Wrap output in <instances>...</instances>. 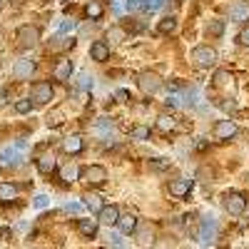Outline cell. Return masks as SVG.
I'll return each mask as SVG.
<instances>
[{
    "instance_id": "cell-38",
    "label": "cell",
    "mask_w": 249,
    "mask_h": 249,
    "mask_svg": "<svg viewBox=\"0 0 249 249\" xmlns=\"http://www.w3.org/2000/svg\"><path fill=\"white\" fill-rule=\"evenodd\" d=\"M112 10H115L117 15H122L124 10H127V8H124V0H112Z\"/></svg>"
},
{
    "instance_id": "cell-13",
    "label": "cell",
    "mask_w": 249,
    "mask_h": 249,
    "mask_svg": "<svg viewBox=\"0 0 249 249\" xmlns=\"http://www.w3.org/2000/svg\"><path fill=\"white\" fill-rule=\"evenodd\" d=\"M25 142H18L15 147H5L3 152H0V160H3L5 164H18L20 162V152H23Z\"/></svg>"
},
{
    "instance_id": "cell-41",
    "label": "cell",
    "mask_w": 249,
    "mask_h": 249,
    "mask_svg": "<svg viewBox=\"0 0 249 249\" xmlns=\"http://www.w3.org/2000/svg\"><path fill=\"white\" fill-rule=\"evenodd\" d=\"M60 122H62V112H55V115L48 117V124H53V127H57Z\"/></svg>"
},
{
    "instance_id": "cell-34",
    "label": "cell",
    "mask_w": 249,
    "mask_h": 249,
    "mask_svg": "<svg viewBox=\"0 0 249 249\" xmlns=\"http://www.w3.org/2000/svg\"><path fill=\"white\" fill-rule=\"evenodd\" d=\"M33 204L37 207V210H45V207L50 204V197H48V195H35V199H33Z\"/></svg>"
},
{
    "instance_id": "cell-22",
    "label": "cell",
    "mask_w": 249,
    "mask_h": 249,
    "mask_svg": "<svg viewBox=\"0 0 249 249\" xmlns=\"http://www.w3.org/2000/svg\"><path fill=\"white\" fill-rule=\"evenodd\" d=\"M18 197V187L5 182V184H0V202H13Z\"/></svg>"
},
{
    "instance_id": "cell-18",
    "label": "cell",
    "mask_w": 249,
    "mask_h": 249,
    "mask_svg": "<svg viewBox=\"0 0 249 249\" xmlns=\"http://www.w3.org/2000/svg\"><path fill=\"white\" fill-rule=\"evenodd\" d=\"M117 227H120L122 234H132V232H137V217L135 214H124V217L117 219Z\"/></svg>"
},
{
    "instance_id": "cell-19",
    "label": "cell",
    "mask_w": 249,
    "mask_h": 249,
    "mask_svg": "<svg viewBox=\"0 0 249 249\" xmlns=\"http://www.w3.org/2000/svg\"><path fill=\"white\" fill-rule=\"evenodd\" d=\"M117 219H120V210H117V207L115 204H110V207H105V210H102L100 212V222L102 224H117Z\"/></svg>"
},
{
    "instance_id": "cell-1",
    "label": "cell",
    "mask_w": 249,
    "mask_h": 249,
    "mask_svg": "<svg viewBox=\"0 0 249 249\" xmlns=\"http://www.w3.org/2000/svg\"><path fill=\"white\" fill-rule=\"evenodd\" d=\"M137 85H140V90H142L144 95H155V92L162 88V77H160L157 72L144 70V72H140V77H137Z\"/></svg>"
},
{
    "instance_id": "cell-30",
    "label": "cell",
    "mask_w": 249,
    "mask_h": 249,
    "mask_svg": "<svg viewBox=\"0 0 249 249\" xmlns=\"http://www.w3.org/2000/svg\"><path fill=\"white\" fill-rule=\"evenodd\" d=\"M130 137H132V140H150V127H144V124H137V127H132Z\"/></svg>"
},
{
    "instance_id": "cell-31",
    "label": "cell",
    "mask_w": 249,
    "mask_h": 249,
    "mask_svg": "<svg viewBox=\"0 0 249 249\" xmlns=\"http://www.w3.org/2000/svg\"><path fill=\"white\" fill-rule=\"evenodd\" d=\"M77 88H80L82 92H88V90H92V77H90L88 72H82V75H80V80H77Z\"/></svg>"
},
{
    "instance_id": "cell-28",
    "label": "cell",
    "mask_w": 249,
    "mask_h": 249,
    "mask_svg": "<svg viewBox=\"0 0 249 249\" xmlns=\"http://www.w3.org/2000/svg\"><path fill=\"white\" fill-rule=\"evenodd\" d=\"M107 40H110V43H122V40H127V33L115 25V28L107 30Z\"/></svg>"
},
{
    "instance_id": "cell-12",
    "label": "cell",
    "mask_w": 249,
    "mask_h": 249,
    "mask_svg": "<svg viewBox=\"0 0 249 249\" xmlns=\"http://www.w3.org/2000/svg\"><path fill=\"white\" fill-rule=\"evenodd\" d=\"M190 190H192V179H187V177L170 182V195L172 197H184V195H190Z\"/></svg>"
},
{
    "instance_id": "cell-36",
    "label": "cell",
    "mask_w": 249,
    "mask_h": 249,
    "mask_svg": "<svg viewBox=\"0 0 249 249\" xmlns=\"http://www.w3.org/2000/svg\"><path fill=\"white\" fill-rule=\"evenodd\" d=\"M15 110H18L20 115L30 112V100H18V102H15Z\"/></svg>"
},
{
    "instance_id": "cell-8",
    "label": "cell",
    "mask_w": 249,
    "mask_h": 249,
    "mask_svg": "<svg viewBox=\"0 0 249 249\" xmlns=\"http://www.w3.org/2000/svg\"><path fill=\"white\" fill-rule=\"evenodd\" d=\"M35 60H28V57H23V60H18L15 65H13V75L18 77V80H28V77H33L35 75Z\"/></svg>"
},
{
    "instance_id": "cell-15",
    "label": "cell",
    "mask_w": 249,
    "mask_h": 249,
    "mask_svg": "<svg viewBox=\"0 0 249 249\" xmlns=\"http://www.w3.org/2000/svg\"><path fill=\"white\" fill-rule=\"evenodd\" d=\"M35 164H37V170L43 172V175H50V172L55 170V157H53V152H43V155H37Z\"/></svg>"
},
{
    "instance_id": "cell-39",
    "label": "cell",
    "mask_w": 249,
    "mask_h": 249,
    "mask_svg": "<svg viewBox=\"0 0 249 249\" xmlns=\"http://www.w3.org/2000/svg\"><path fill=\"white\" fill-rule=\"evenodd\" d=\"M75 28V20H62L60 23V33H70Z\"/></svg>"
},
{
    "instance_id": "cell-27",
    "label": "cell",
    "mask_w": 249,
    "mask_h": 249,
    "mask_svg": "<svg viewBox=\"0 0 249 249\" xmlns=\"http://www.w3.org/2000/svg\"><path fill=\"white\" fill-rule=\"evenodd\" d=\"M157 30H160L162 35H167V33H175V30H177V18H172V15H170V18H164L162 23H160V28H157Z\"/></svg>"
},
{
    "instance_id": "cell-35",
    "label": "cell",
    "mask_w": 249,
    "mask_h": 249,
    "mask_svg": "<svg viewBox=\"0 0 249 249\" xmlns=\"http://www.w3.org/2000/svg\"><path fill=\"white\" fill-rule=\"evenodd\" d=\"M152 237H155V232H152V227H144V230H140V242H152Z\"/></svg>"
},
{
    "instance_id": "cell-25",
    "label": "cell",
    "mask_w": 249,
    "mask_h": 249,
    "mask_svg": "<svg viewBox=\"0 0 249 249\" xmlns=\"http://www.w3.org/2000/svg\"><path fill=\"white\" fill-rule=\"evenodd\" d=\"M60 177H62V182H72V179L80 177V170L75 167V164H65V167L60 170Z\"/></svg>"
},
{
    "instance_id": "cell-17",
    "label": "cell",
    "mask_w": 249,
    "mask_h": 249,
    "mask_svg": "<svg viewBox=\"0 0 249 249\" xmlns=\"http://www.w3.org/2000/svg\"><path fill=\"white\" fill-rule=\"evenodd\" d=\"M70 75H72V60H60L57 65H55V80L68 82Z\"/></svg>"
},
{
    "instance_id": "cell-16",
    "label": "cell",
    "mask_w": 249,
    "mask_h": 249,
    "mask_svg": "<svg viewBox=\"0 0 249 249\" xmlns=\"http://www.w3.org/2000/svg\"><path fill=\"white\" fill-rule=\"evenodd\" d=\"M90 55H92V60H97V62H105V60L110 57V48H107V43H102V40H95L92 48H90Z\"/></svg>"
},
{
    "instance_id": "cell-46",
    "label": "cell",
    "mask_w": 249,
    "mask_h": 249,
    "mask_svg": "<svg viewBox=\"0 0 249 249\" xmlns=\"http://www.w3.org/2000/svg\"><path fill=\"white\" fill-rule=\"evenodd\" d=\"M137 5H142L144 10H147V5H150V0H137Z\"/></svg>"
},
{
    "instance_id": "cell-32",
    "label": "cell",
    "mask_w": 249,
    "mask_h": 249,
    "mask_svg": "<svg viewBox=\"0 0 249 249\" xmlns=\"http://www.w3.org/2000/svg\"><path fill=\"white\" fill-rule=\"evenodd\" d=\"M107 247L110 249H127V247H124V239L120 234H110L107 237Z\"/></svg>"
},
{
    "instance_id": "cell-45",
    "label": "cell",
    "mask_w": 249,
    "mask_h": 249,
    "mask_svg": "<svg viewBox=\"0 0 249 249\" xmlns=\"http://www.w3.org/2000/svg\"><path fill=\"white\" fill-rule=\"evenodd\" d=\"M152 167L155 170H162V167H167V162H152Z\"/></svg>"
},
{
    "instance_id": "cell-2",
    "label": "cell",
    "mask_w": 249,
    "mask_h": 249,
    "mask_svg": "<svg viewBox=\"0 0 249 249\" xmlns=\"http://www.w3.org/2000/svg\"><path fill=\"white\" fill-rule=\"evenodd\" d=\"M222 204H224V210L230 212V214H234V217L247 210V199H244V195H239V192H227V195L222 197Z\"/></svg>"
},
{
    "instance_id": "cell-5",
    "label": "cell",
    "mask_w": 249,
    "mask_h": 249,
    "mask_svg": "<svg viewBox=\"0 0 249 249\" xmlns=\"http://www.w3.org/2000/svg\"><path fill=\"white\" fill-rule=\"evenodd\" d=\"M214 234H217V219H214L212 214H207V217L202 219V227H199L197 239H199V244H212V242H214Z\"/></svg>"
},
{
    "instance_id": "cell-33",
    "label": "cell",
    "mask_w": 249,
    "mask_h": 249,
    "mask_svg": "<svg viewBox=\"0 0 249 249\" xmlns=\"http://www.w3.org/2000/svg\"><path fill=\"white\" fill-rule=\"evenodd\" d=\"M224 25H222V20H210V25H207V33L210 35H222Z\"/></svg>"
},
{
    "instance_id": "cell-40",
    "label": "cell",
    "mask_w": 249,
    "mask_h": 249,
    "mask_svg": "<svg viewBox=\"0 0 249 249\" xmlns=\"http://www.w3.org/2000/svg\"><path fill=\"white\" fill-rule=\"evenodd\" d=\"M239 43L249 48V25H247V28H242V33H239Z\"/></svg>"
},
{
    "instance_id": "cell-42",
    "label": "cell",
    "mask_w": 249,
    "mask_h": 249,
    "mask_svg": "<svg viewBox=\"0 0 249 249\" xmlns=\"http://www.w3.org/2000/svg\"><path fill=\"white\" fill-rule=\"evenodd\" d=\"M164 5V0H150V5H147V10H160Z\"/></svg>"
},
{
    "instance_id": "cell-43",
    "label": "cell",
    "mask_w": 249,
    "mask_h": 249,
    "mask_svg": "<svg viewBox=\"0 0 249 249\" xmlns=\"http://www.w3.org/2000/svg\"><path fill=\"white\" fill-rule=\"evenodd\" d=\"M115 97H117L120 102H127V97H130V92H127V90H117V92H115Z\"/></svg>"
},
{
    "instance_id": "cell-29",
    "label": "cell",
    "mask_w": 249,
    "mask_h": 249,
    "mask_svg": "<svg viewBox=\"0 0 249 249\" xmlns=\"http://www.w3.org/2000/svg\"><path fill=\"white\" fill-rule=\"evenodd\" d=\"M75 45V40L72 37H55L53 43H50V48L53 50H62V48H72Z\"/></svg>"
},
{
    "instance_id": "cell-24",
    "label": "cell",
    "mask_w": 249,
    "mask_h": 249,
    "mask_svg": "<svg viewBox=\"0 0 249 249\" xmlns=\"http://www.w3.org/2000/svg\"><path fill=\"white\" fill-rule=\"evenodd\" d=\"M85 15H88L90 20H100V18H102V5L97 3V0H90V3L85 5Z\"/></svg>"
},
{
    "instance_id": "cell-4",
    "label": "cell",
    "mask_w": 249,
    "mask_h": 249,
    "mask_svg": "<svg viewBox=\"0 0 249 249\" xmlns=\"http://www.w3.org/2000/svg\"><path fill=\"white\" fill-rule=\"evenodd\" d=\"M80 179L88 182V184H102L107 179V170L102 167V164H90V167L80 170Z\"/></svg>"
},
{
    "instance_id": "cell-9",
    "label": "cell",
    "mask_w": 249,
    "mask_h": 249,
    "mask_svg": "<svg viewBox=\"0 0 249 249\" xmlns=\"http://www.w3.org/2000/svg\"><path fill=\"white\" fill-rule=\"evenodd\" d=\"M230 20L232 23H244V20H249V3H244V0H237V3L230 5Z\"/></svg>"
},
{
    "instance_id": "cell-7",
    "label": "cell",
    "mask_w": 249,
    "mask_h": 249,
    "mask_svg": "<svg viewBox=\"0 0 249 249\" xmlns=\"http://www.w3.org/2000/svg\"><path fill=\"white\" fill-rule=\"evenodd\" d=\"M55 97V90L50 82H35L33 85V100H35V105H48V102Z\"/></svg>"
},
{
    "instance_id": "cell-6",
    "label": "cell",
    "mask_w": 249,
    "mask_h": 249,
    "mask_svg": "<svg viewBox=\"0 0 249 249\" xmlns=\"http://www.w3.org/2000/svg\"><path fill=\"white\" fill-rule=\"evenodd\" d=\"M37 40H40V30L35 25L18 28V43H20V48H35Z\"/></svg>"
},
{
    "instance_id": "cell-23",
    "label": "cell",
    "mask_w": 249,
    "mask_h": 249,
    "mask_svg": "<svg viewBox=\"0 0 249 249\" xmlns=\"http://www.w3.org/2000/svg\"><path fill=\"white\" fill-rule=\"evenodd\" d=\"M214 85H217L219 90H230V88H232V75L227 72V70H219V72L214 75Z\"/></svg>"
},
{
    "instance_id": "cell-14",
    "label": "cell",
    "mask_w": 249,
    "mask_h": 249,
    "mask_svg": "<svg viewBox=\"0 0 249 249\" xmlns=\"http://www.w3.org/2000/svg\"><path fill=\"white\" fill-rule=\"evenodd\" d=\"M82 147H85V142H82L80 135H70V137L62 140V150L68 155H77V152H82Z\"/></svg>"
},
{
    "instance_id": "cell-44",
    "label": "cell",
    "mask_w": 249,
    "mask_h": 249,
    "mask_svg": "<svg viewBox=\"0 0 249 249\" xmlns=\"http://www.w3.org/2000/svg\"><path fill=\"white\" fill-rule=\"evenodd\" d=\"M164 102H167V107H177V105H179V97H175V95H172V97H167Z\"/></svg>"
},
{
    "instance_id": "cell-20",
    "label": "cell",
    "mask_w": 249,
    "mask_h": 249,
    "mask_svg": "<svg viewBox=\"0 0 249 249\" xmlns=\"http://www.w3.org/2000/svg\"><path fill=\"white\" fill-rule=\"evenodd\" d=\"M77 230L85 237H95L97 234V219H77Z\"/></svg>"
},
{
    "instance_id": "cell-21",
    "label": "cell",
    "mask_w": 249,
    "mask_h": 249,
    "mask_svg": "<svg viewBox=\"0 0 249 249\" xmlns=\"http://www.w3.org/2000/svg\"><path fill=\"white\" fill-rule=\"evenodd\" d=\"M82 199H85V207H88L90 212H97V214H100L102 210H105V204H102V197H97V195H85Z\"/></svg>"
},
{
    "instance_id": "cell-10",
    "label": "cell",
    "mask_w": 249,
    "mask_h": 249,
    "mask_svg": "<svg viewBox=\"0 0 249 249\" xmlns=\"http://www.w3.org/2000/svg\"><path fill=\"white\" fill-rule=\"evenodd\" d=\"M92 132H95L97 137H102V140H110V137H112V132H115L112 120H110V117H97V120H95V124H92Z\"/></svg>"
},
{
    "instance_id": "cell-26",
    "label": "cell",
    "mask_w": 249,
    "mask_h": 249,
    "mask_svg": "<svg viewBox=\"0 0 249 249\" xmlns=\"http://www.w3.org/2000/svg\"><path fill=\"white\" fill-rule=\"evenodd\" d=\"M175 117H170V115H160L157 117V127L162 130V132H170V130H175Z\"/></svg>"
},
{
    "instance_id": "cell-3",
    "label": "cell",
    "mask_w": 249,
    "mask_h": 249,
    "mask_svg": "<svg viewBox=\"0 0 249 249\" xmlns=\"http://www.w3.org/2000/svg\"><path fill=\"white\" fill-rule=\"evenodd\" d=\"M192 60L197 62L199 68H212L217 62V50L210 48V45H199V48L192 50Z\"/></svg>"
},
{
    "instance_id": "cell-11",
    "label": "cell",
    "mask_w": 249,
    "mask_h": 249,
    "mask_svg": "<svg viewBox=\"0 0 249 249\" xmlns=\"http://www.w3.org/2000/svg\"><path fill=\"white\" fill-rule=\"evenodd\" d=\"M237 135V124L232 122V120H219L217 124H214V137L217 140H230V137H234Z\"/></svg>"
},
{
    "instance_id": "cell-37",
    "label": "cell",
    "mask_w": 249,
    "mask_h": 249,
    "mask_svg": "<svg viewBox=\"0 0 249 249\" xmlns=\"http://www.w3.org/2000/svg\"><path fill=\"white\" fill-rule=\"evenodd\" d=\"M65 212H70V214H80V212H82V204H80V202H68V204H65Z\"/></svg>"
}]
</instances>
